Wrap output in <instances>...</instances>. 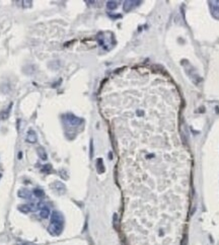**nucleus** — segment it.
Instances as JSON below:
<instances>
[{
	"label": "nucleus",
	"instance_id": "obj_1",
	"mask_svg": "<svg viewBox=\"0 0 219 245\" xmlns=\"http://www.w3.org/2000/svg\"><path fill=\"white\" fill-rule=\"evenodd\" d=\"M63 225L64 224H55L51 223L50 226L48 227V231H49L50 234L54 235V236H58L62 233L63 231Z\"/></svg>",
	"mask_w": 219,
	"mask_h": 245
},
{
	"label": "nucleus",
	"instance_id": "obj_2",
	"mask_svg": "<svg viewBox=\"0 0 219 245\" xmlns=\"http://www.w3.org/2000/svg\"><path fill=\"white\" fill-rule=\"evenodd\" d=\"M18 210L22 213L28 214L30 212H34L36 210V204H24L18 206Z\"/></svg>",
	"mask_w": 219,
	"mask_h": 245
},
{
	"label": "nucleus",
	"instance_id": "obj_3",
	"mask_svg": "<svg viewBox=\"0 0 219 245\" xmlns=\"http://www.w3.org/2000/svg\"><path fill=\"white\" fill-rule=\"evenodd\" d=\"M51 223L64 224V217L60 212H53L51 216Z\"/></svg>",
	"mask_w": 219,
	"mask_h": 245
},
{
	"label": "nucleus",
	"instance_id": "obj_4",
	"mask_svg": "<svg viewBox=\"0 0 219 245\" xmlns=\"http://www.w3.org/2000/svg\"><path fill=\"white\" fill-rule=\"evenodd\" d=\"M64 118L69 125H71V126H78L80 122H81V120H80V118H76V116H73V114H66V116H64Z\"/></svg>",
	"mask_w": 219,
	"mask_h": 245
},
{
	"label": "nucleus",
	"instance_id": "obj_5",
	"mask_svg": "<svg viewBox=\"0 0 219 245\" xmlns=\"http://www.w3.org/2000/svg\"><path fill=\"white\" fill-rule=\"evenodd\" d=\"M50 208L47 206L46 204L43 205V207L41 208V210H40V216H41L42 219H47V218H49L50 216Z\"/></svg>",
	"mask_w": 219,
	"mask_h": 245
},
{
	"label": "nucleus",
	"instance_id": "obj_6",
	"mask_svg": "<svg viewBox=\"0 0 219 245\" xmlns=\"http://www.w3.org/2000/svg\"><path fill=\"white\" fill-rule=\"evenodd\" d=\"M38 140V137H36V134L34 133V131L32 130H28V136H26V141L30 144H34V143L36 142Z\"/></svg>",
	"mask_w": 219,
	"mask_h": 245
},
{
	"label": "nucleus",
	"instance_id": "obj_7",
	"mask_svg": "<svg viewBox=\"0 0 219 245\" xmlns=\"http://www.w3.org/2000/svg\"><path fill=\"white\" fill-rule=\"evenodd\" d=\"M140 1H125L124 3V10L125 11H129L131 10L133 7L137 6L139 4Z\"/></svg>",
	"mask_w": 219,
	"mask_h": 245
},
{
	"label": "nucleus",
	"instance_id": "obj_8",
	"mask_svg": "<svg viewBox=\"0 0 219 245\" xmlns=\"http://www.w3.org/2000/svg\"><path fill=\"white\" fill-rule=\"evenodd\" d=\"M18 197L22 199H26V200H30V197H32V194L30 192V190L26 188H22L20 190H18Z\"/></svg>",
	"mask_w": 219,
	"mask_h": 245
},
{
	"label": "nucleus",
	"instance_id": "obj_9",
	"mask_svg": "<svg viewBox=\"0 0 219 245\" xmlns=\"http://www.w3.org/2000/svg\"><path fill=\"white\" fill-rule=\"evenodd\" d=\"M36 151H38V154H39L40 158H41L42 160H47L48 154H47V152H46L45 149H44L43 147H39Z\"/></svg>",
	"mask_w": 219,
	"mask_h": 245
},
{
	"label": "nucleus",
	"instance_id": "obj_10",
	"mask_svg": "<svg viewBox=\"0 0 219 245\" xmlns=\"http://www.w3.org/2000/svg\"><path fill=\"white\" fill-rule=\"evenodd\" d=\"M32 194H34V197H36V198H44V196H45V192H44V190L42 188H34V191H32Z\"/></svg>",
	"mask_w": 219,
	"mask_h": 245
},
{
	"label": "nucleus",
	"instance_id": "obj_11",
	"mask_svg": "<svg viewBox=\"0 0 219 245\" xmlns=\"http://www.w3.org/2000/svg\"><path fill=\"white\" fill-rule=\"evenodd\" d=\"M117 6H118V3L116 1H109L107 3V7L110 10H114L115 8H117Z\"/></svg>",
	"mask_w": 219,
	"mask_h": 245
},
{
	"label": "nucleus",
	"instance_id": "obj_12",
	"mask_svg": "<svg viewBox=\"0 0 219 245\" xmlns=\"http://www.w3.org/2000/svg\"><path fill=\"white\" fill-rule=\"evenodd\" d=\"M103 170H105V168H103V160L99 159L97 160V171H99V173H103Z\"/></svg>",
	"mask_w": 219,
	"mask_h": 245
},
{
	"label": "nucleus",
	"instance_id": "obj_13",
	"mask_svg": "<svg viewBox=\"0 0 219 245\" xmlns=\"http://www.w3.org/2000/svg\"><path fill=\"white\" fill-rule=\"evenodd\" d=\"M52 170V166L51 164H46L43 168H42V172H45V173H49L50 171Z\"/></svg>",
	"mask_w": 219,
	"mask_h": 245
},
{
	"label": "nucleus",
	"instance_id": "obj_14",
	"mask_svg": "<svg viewBox=\"0 0 219 245\" xmlns=\"http://www.w3.org/2000/svg\"><path fill=\"white\" fill-rule=\"evenodd\" d=\"M10 106L8 108V110H7V112L5 110V112H1V114H0L1 116H0V118H6L7 116H8V112H9V110H10Z\"/></svg>",
	"mask_w": 219,
	"mask_h": 245
},
{
	"label": "nucleus",
	"instance_id": "obj_15",
	"mask_svg": "<svg viewBox=\"0 0 219 245\" xmlns=\"http://www.w3.org/2000/svg\"><path fill=\"white\" fill-rule=\"evenodd\" d=\"M22 4H24V6H30L32 5V1H22Z\"/></svg>",
	"mask_w": 219,
	"mask_h": 245
},
{
	"label": "nucleus",
	"instance_id": "obj_16",
	"mask_svg": "<svg viewBox=\"0 0 219 245\" xmlns=\"http://www.w3.org/2000/svg\"><path fill=\"white\" fill-rule=\"evenodd\" d=\"M22 152H20V154H18V158H20H20H22Z\"/></svg>",
	"mask_w": 219,
	"mask_h": 245
},
{
	"label": "nucleus",
	"instance_id": "obj_17",
	"mask_svg": "<svg viewBox=\"0 0 219 245\" xmlns=\"http://www.w3.org/2000/svg\"><path fill=\"white\" fill-rule=\"evenodd\" d=\"M0 177H1V174H0Z\"/></svg>",
	"mask_w": 219,
	"mask_h": 245
}]
</instances>
